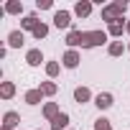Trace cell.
<instances>
[{"label":"cell","mask_w":130,"mask_h":130,"mask_svg":"<svg viewBox=\"0 0 130 130\" xmlns=\"http://www.w3.org/2000/svg\"><path fill=\"white\" fill-rule=\"evenodd\" d=\"M127 10V3H112V5H107V8H102V21H107V23H117V21H122V13Z\"/></svg>","instance_id":"6da1fadb"},{"label":"cell","mask_w":130,"mask_h":130,"mask_svg":"<svg viewBox=\"0 0 130 130\" xmlns=\"http://www.w3.org/2000/svg\"><path fill=\"white\" fill-rule=\"evenodd\" d=\"M105 41H107V33H105V31H84V33H82V46H84V48L102 46Z\"/></svg>","instance_id":"7a4b0ae2"},{"label":"cell","mask_w":130,"mask_h":130,"mask_svg":"<svg viewBox=\"0 0 130 130\" xmlns=\"http://www.w3.org/2000/svg\"><path fill=\"white\" fill-rule=\"evenodd\" d=\"M54 26H56V28H69V26H72V13H69V10H56Z\"/></svg>","instance_id":"3957f363"},{"label":"cell","mask_w":130,"mask_h":130,"mask_svg":"<svg viewBox=\"0 0 130 130\" xmlns=\"http://www.w3.org/2000/svg\"><path fill=\"white\" fill-rule=\"evenodd\" d=\"M67 125H69V115L67 112H59L51 120V130H67Z\"/></svg>","instance_id":"277c9868"},{"label":"cell","mask_w":130,"mask_h":130,"mask_svg":"<svg viewBox=\"0 0 130 130\" xmlns=\"http://www.w3.org/2000/svg\"><path fill=\"white\" fill-rule=\"evenodd\" d=\"M94 105H97L100 110H107V107H112V94H110V92H100V94L94 97Z\"/></svg>","instance_id":"5b68a950"},{"label":"cell","mask_w":130,"mask_h":130,"mask_svg":"<svg viewBox=\"0 0 130 130\" xmlns=\"http://www.w3.org/2000/svg\"><path fill=\"white\" fill-rule=\"evenodd\" d=\"M61 61H64V67H69V69H74L77 64H79V54H77L74 48H69L67 54H64V59H61Z\"/></svg>","instance_id":"8992f818"},{"label":"cell","mask_w":130,"mask_h":130,"mask_svg":"<svg viewBox=\"0 0 130 130\" xmlns=\"http://www.w3.org/2000/svg\"><path fill=\"white\" fill-rule=\"evenodd\" d=\"M74 13H77L79 18H87V15L92 13V3H87V0H79V3L74 5Z\"/></svg>","instance_id":"52a82bcc"},{"label":"cell","mask_w":130,"mask_h":130,"mask_svg":"<svg viewBox=\"0 0 130 130\" xmlns=\"http://www.w3.org/2000/svg\"><path fill=\"white\" fill-rule=\"evenodd\" d=\"M26 61L31 64V67H38V64L43 61V54H41V48H31V51L26 54Z\"/></svg>","instance_id":"ba28073f"},{"label":"cell","mask_w":130,"mask_h":130,"mask_svg":"<svg viewBox=\"0 0 130 130\" xmlns=\"http://www.w3.org/2000/svg\"><path fill=\"white\" fill-rule=\"evenodd\" d=\"M67 43H69L72 48H74V46H82V31H77V28H74V31H69V36H67Z\"/></svg>","instance_id":"9c48e42d"},{"label":"cell","mask_w":130,"mask_h":130,"mask_svg":"<svg viewBox=\"0 0 130 130\" xmlns=\"http://www.w3.org/2000/svg\"><path fill=\"white\" fill-rule=\"evenodd\" d=\"M23 38H26V36H23V31H13V33L8 36V43H10L13 48H18V46H23Z\"/></svg>","instance_id":"30bf717a"},{"label":"cell","mask_w":130,"mask_h":130,"mask_svg":"<svg viewBox=\"0 0 130 130\" xmlns=\"http://www.w3.org/2000/svg\"><path fill=\"white\" fill-rule=\"evenodd\" d=\"M89 97H92V92H89L87 87H77V89H74V100H77V102H87Z\"/></svg>","instance_id":"8fae6325"},{"label":"cell","mask_w":130,"mask_h":130,"mask_svg":"<svg viewBox=\"0 0 130 130\" xmlns=\"http://www.w3.org/2000/svg\"><path fill=\"white\" fill-rule=\"evenodd\" d=\"M41 97H43L41 89H31V92H26V102H28V105H38Z\"/></svg>","instance_id":"7c38bea8"},{"label":"cell","mask_w":130,"mask_h":130,"mask_svg":"<svg viewBox=\"0 0 130 130\" xmlns=\"http://www.w3.org/2000/svg\"><path fill=\"white\" fill-rule=\"evenodd\" d=\"M18 122H21V115H18V112H5V127H8V130H13Z\"/></svg>","instance_id":"4fadbf2b"},{"label":"cell","mask_w":130,"mask_h":130,"mask_svg":"<svg viewBox=\"0 0 130 130\" xmlns=\"http://www.w3.org/2000/svg\"><path fill=\"white\" fill-rule=\"evenodd\" d=\"M21 26H23L26 31H36V26H38V18H36V15H26V18L21 21Z\"/></svg>","instance_id":"5bb4252c"},{"label":"cell","mask_w":130,"mask_h":130,"mask_svg":"<svg viewBox=\"0 0 130 130\" xmlns=\"http://www.w3.org/2000/svg\"><path fill=\"white\" fill-rule=\"evenodd\" d=\"M43 115H46L48 120H54V117L59 115V105H56V102H48V105L43 107Z\"/></svg>","instance_id":"9a60e30c"},{"label":"cell","mask_w":130,"mask_h":130,"mask_svg":"<svg viewBox=\"0 0 130 130\" xmlns=\"http://www.w3.org/2000/svg\"><path fill=\"white\" fill-rule=\"evenodd\" d=\"M122 31H125V23H110V28H107V33L110 36H122Z\"/></svg>","instance_id":"2e32d148"},{"label":"cell","mask_w":130,"mask_h":130,"mask_svg":"<svg viewBox=\"0 0 130 130\" xmlns=\"http://www.w3.org/2000/svg\"><path fill=\"white\" fill-rule=\"evenodd\" d=\"M0 94H3L5 100H10V97L15 94V87H13L10 82H3V89H0Z\"/></svg>","instance_id":"e0dca14e"},{"label":"cell","mask_w":130,"mask_h":130,"mask_svg":"<svg viewBox=\"0 0 130 130\" xmlns=\"http://www.w3.org/2000/svg\"><path fill=\"white\" fill-rule=\"evenodd\" d=\"M122 51H125L122 41H112V43H110V56H120Z\"/></svg>","instance_id":"ac0fdd59"},{"label":"cell","mask_w":130,"mask_h":130,"mask_svg":"<svg viewBox=\"0 0 130 130\" xmlns=\"http://www.w3.org/2000/svg\"><path fill=\"white\" fill-rule=\"evenodd\" d=\"M23 10V3H18V0H13V3L5 5V13H21Z\"/></svg>","instance_id":"d6986e66"},{"label":"cell","mask_w":130,"mask_h":130,"mask_svg":"<svg viewBox=\"0 0 130 130\" xmlns=\"http://www.w3.org/2000/svg\"><path fill=\"white\" fill-rule=\"evenodd\" d=\"M46 74H48V77H56V74H59V61H48V64H46Z\"/></svg>","instance_id":"ffe728a7"},{"label":"cell","mask_w":130,"mask_h":130,"mask_svg":"<svg viewBox=\"0 0 130 130\" xmlns=\"http://www.w3.org/2000/svg\"><path fill=\"white\" fill-rule=\"evenodd\" d=\"M46 33H48V26H46V23H38V26H36V31H33V36H36V38H43Z\"/></svg>","instance_id":"44dd1931"},{"label":"cell","mask_w":130,"mask_h":130,"mask_svg":"<svg viewBox=\"0 0 130 130\" xmlns=\"http://www.w3.org/2000/svg\"><path fill=\"white\" fill-rule=\"evenodd\" d=\"M41 92H43V94H56V84H54V82H43V84H41Z\"/></svg>","instance_id":"7402d4cb"},{"label":"cell","mask_w":130,"mask_h":130,"mask_svg":"<svg viewBox=\"0 0 130 130\" xmlns=\"http://www.w3.org/2000/svg\"><path fill=\"white\" fill-rule=\"evenodd\" d=\"M94 130H112V127H110V120H105V117L94 120Z\"/></svg>","instance_id":"603a6c76"},{"label":"cell","mask_w":130,"mask_h":130,"mask_svg":"<svg viewBox=\"0 0 130 130\" xmlns=\"http://www.w3.org/2000/svg\"><path fill=\"white\" fill-rule=\"evenodd\" d=\"M36 8H38V10H46V8H51V0H38V3H36Z\"/></svg>","instance_id":"cb8c5ba5"},{"label":"cell","mask_w":130,"mask_h":130,"mask_svg":"<svg viewBox=\"0 0 130 130\" xmlns=\"http://www.w3.org/2000/svg\"><path fill=\"white\" fill-rule=\"evenodd\" d=\"M125 31H127V33H130V21H127V23H125Z\"/></svg>","instance_id":"d4e9b609"},{"label":"cell","mask_w":130,"mask_h":130,"mask_svg":"<svg viewBox=\"0 0 130 130\" xmlns=\"http://www.w3.org/2000/svg\"><path fill=\"white\" fill-rule=\"evenodd\" d=\"M127 51H130V46H127Z\"/></svg>","instance_id":"484cf974"}]
</instances>
